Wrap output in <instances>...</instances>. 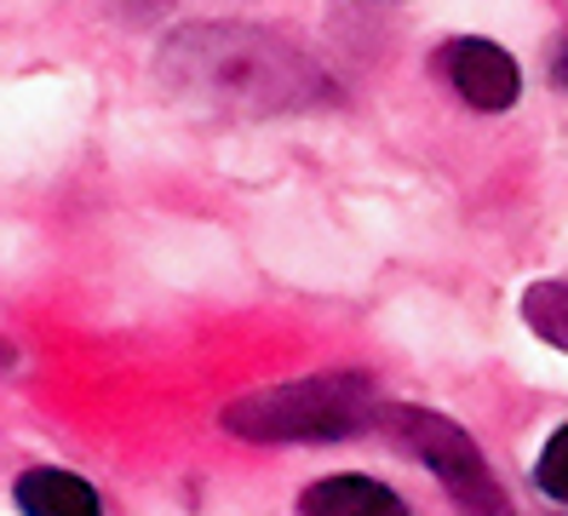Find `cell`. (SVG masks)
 Masks as SVG:
<instances>
[{"instance_id":"cell-10","label":"cell","mask_w":568,"mask_h":516,"mask_svg":"<svg viewBox=\"0 0 568 516\" xmlns=\"http://www.w3.org/2000/svg\"><path fill=\"white\" fill-rule=\"evenodd\" d=\"M12 362H18V351H12V344H7V338H0V373H7Z\"/></svg>"},{"instance_id":"cell-8","label":"cell","mask_w":568,"mask_h":516,"mask_svg":"<svg viewBox=\"0 0 568 516\" xmlns=\"http://www.w3.org/2000/svg\"><path fill=\"white\" fill-rule=\"evenodd\" d=\"M534 482H540V494H546V499L568 505V425H562V431L546 442L540 465H534Z\"/></svg>"},{"instance_id":"cell-4","label":"cell","mask_w":568,"mask_h":516,"mask_svg":"<svg viewBox=\"0 0 568 516\" xmlns=\"http://www.w3.org/2000/svg\"><path fill=\"white\" fill-rule=\"evenodd\" d=\"M443 69L448 81L459 87V98L471 103V110H511L517 92H523V69L506 47L483 41V34H465L443 52Z\"/></svg>"},{"instance_id":"cell-6","label":"cell","mask_w":568,"mask_h":516,"mask_svg":"<svg viewBox=\"0 0 568 516\" xmlns=\"http://www.w3.org/2000/svg\"><path fill=\"white\" fill-rule=\"evenodd\" d=\"M18 510L23 516H104L92 482L70 471H23L18 476Z\"/></svg>"},{"instance_id":"cell-5","label":"cell","mask_w":568,"mask_h":516,"mask_svg":"<svg viewBox=\"0 0 568 516\" xmlns=\"http://www.w3.org/2000/svg\"><path fill=\"white\" fill-rule=\"evenodd\" d=\"M298 516H408V505L374 476H322L298 494Z\"/></svg>"},{"instance_id":"cell-3","label":"cell","mask_w":568,"mask_h":516,"mask_svg":"<svg viewBox=\"0 0 568 516\" xmlns=\"http://www.w3.org/2000/svg\"><path fill=\"white\" fill-rule=\"evenodd\" d=\"M385 431L403 442L408 454H419V465L448 488L459 516H511L506 488H499V476L488 471L483 447L471 442L465 425L443 419V413H430V407L403 402V407H385Z\"/></svg>"},{"instance_id":"cell-9","label":"cell","mask_w":568,"mask_h":516,"mask_svg":"<svg viewBox=\"0 0 568 516\" xmlns=\"http://www.w3.org/2000/svg\"><path fill=\"white\" fill-rule=\"evenodd\" d=\"M551 75H557V87H568V47L557 52V63H551Z\"/></svg>"},{"instance_id":"cell-1","label":"cell","mask_w":568,"mask_h":516,"mask_svg":"<svg viewBox=\"0 0 568 516\" xmlns=\"http://www.w3.org/2000/svg\"><path fill=\"white\" fill-rule=\"evenodd\" d=\"M155 75L190 110L207 115H287L316 110L333 98L327 69L287 41L282 29L258 23H184L161 41Z\"/></svg>"},{"instance_id":"cell-7","label":"cell","mask_w":568,"mask_h":516,"mask_svg":"<svg viewBox=\"0 0 568 516\" xmlns=\"http://www.w3.org/2000/svg\"><path fill=\"white\" fill-rule=\"evenodd\" d=\"M523 316H528V327L540 333V338H551L557 351H568V282H540V287H528Z\"/></svg>"},{"instance_id":"cell-2","label":"cell","mask_w":568,"mask_h":516,"mask_svg":"<svg viewBox=\"0 0 568 516\" xmlns=\"http://www.w3.org/2000/svg\"><path fill=\"white\" fill-rule=\"evenodd\" d=\"M219 419L230 436H247V442H345L362 436L367 425H379L385 402L374 378L362 373H311V378H287V385L236 396Z\"/></svg>"}]
</instances>
